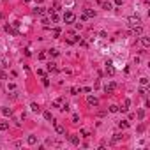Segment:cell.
I'll return each instance as SVG.
<instances>
[{"mask_svg": "<svg viewBox=\"0 0 150 150\" xmlns=\"http://www.w3.org/2000/svg\"><path fill=\"white\" fill-rule=\"evenodd\" d=\"M81 92H87L88 94V92H92V88H90V87H83V88H81Z\"/></svg>", "mask_w": 150, "mask_h": 150, "instance_id": "cell-33", "label": "cell"}, {"mask_svg": "<svg viewBox=\"0 0 150 150\" xmlns=\"http://www.w3.org/2000/svg\"><path fill=\"white\" fill-rule=\"evenodd\" d=\"M132 34H134V35H141V34H143V28H141V25L132 27Z\"/></svg>", "mask_w": 150, "mask_h": 150, "instance_id": "cell-10", "label": "cell"}, {"mask_svg": "<svg viewBox=\"0 0 150 150\" xmlns=\"http://www.w3.org/2000/svg\"><path fill=\"white\" fill-rule=\"evenodd\" d=\"M102 9L110 11V9H111V4H110V2H104V4H102Z\"/></svg>", "mask_w": 150, "mask_h": 150, "instance_id": "cell-31", "label": "cell"}, {"mask_svg": "<svg viewBox=\"0 0 150 150\" xmlns=\"http://www.w3.org/2000/svg\"><path fill=\"white\" fill-rule=\"evenodd\" d=\"M127 25H129L131 28L138 27V25H141V18L140 16H129V18H127Z\"/></svg>", "mask_w": 150, "mask_h": 150, "instance_id": "cell-1", "label": "cell"}, {"mask_svg": "<svg viewBox=\"0 0 150 150\" xmlns=\"http://www.w3.org/2000/svg\"><path fill=\"white\" fill-rule=\"evenodd\" d=\"M122 138H124L122 134H113V143H118V141L122 140Z\"/></svg>", "mask_w": 150, "mask_h": 150, "instance_id": "cell-23", "label": "cell"}, {"mask_svg": "<svg viewBox=\"0 0 150 150\" xmlns=\"http://www.w3.org/2000/svg\"><path fill=\"white\" fill-rule=\"evenodd\" d=\"M30 108H32V111H35V113H39V111H41V108H39V104H37V102H32V104H30Z\"/></svg>", "mask_w": 150, "mask_h": 150, "instance_id": "cell-18", "label": "cell"}, {"mask_svg": "<svg viewBox=\"0 0 150 150\" xmlns=\"http://www.w3.org/2000/svg\"><path fill=\"white\" fill-rule=\"evenodd\" d=\"M69 141L72 145H80V138L78 136H69Z\"/></svg>", "mask_w": 150, "mask_h": 150, "instance_id": "cell-17", "label": "cell"}, {"mask_svg": "<svg viewBox=\"0 0 150 150\" xmlns=\"http://www.w3.org/2000/svg\"><path fill=\"white\" fill-rule=\"evenodd\" d=\"M80 132H81V136H88V134H90V132H88V131H87V129H81V131H80Z\"/></svg>", "mask_w": 150, "mask_h": 150, "instance_id": "cell-36", "label": "cell"}, {"mask_svg": "<svg viewBox=\"0 0 150 150\" xmlns=\"http://www.w3.org/2000/svg\"><path fill=\"white\" fill-rule=\"evenodd\" d=\"M87 102L90 104V106H99V99L94 97V95H88V97H87Z\"/></svg>", "mask_w": 150, "mask_h": 150, "instance_id": "cell-4", "label": "cell"}, {"mask_svg": "<svg viewBox=\"0 0 150 150\" xmlns=\"http://www.w3.org/2000/svg\"><path fill=\"white\" fill-rule=\"evenodd\" d=\"M113 4L115 5H122V0H113Z\"/></svg>", "mask_w": 150, "mask_h": 150, "instance_id": "cell-38", "label": "cell"}, {"mask_svg": "<svg viewBox=\"0 0 150 150\" xmlns=\"http://www.w3.org/2000/svg\"><path fill=\"white\" fill-rule=\"evenodd\" d=\"M62 102H64V99H57V101H53V106L55 108H60V106H62Z\"/></svg>", "mask_w": 150, "mask_h": 150, "instance_id": "cell-24", "label": "cell"}, {"mask_svg": "<svg viewBox=\"0 0 150 150\" xmlns=\"http://www.w3.org/2000/svg\"><path fill=\"white\" fill-rule=\"evenodd\" d=\"M27 143H28V145H35V143H37V136H34V134H30V136L27 138Z\"/></svg>", "mask_w": 150, "mask_h": 150, "instance_id": "cell-11", "label": "cell"}, {"mask_svg": "<svg viewBox=\"0 0 150 150\" xmlns=\"http://www.w3.org/2000/svg\"><path fill=\"white\" fill-rule=\"evenodd\" d=\"M0 111H2V115H5V117H11L12 115V110L11 108H2Z\"/></svg>", "mask_w": 150, "mask_h": 150, "instance_id": "cell-14", "label": "cell"}, {"mask_svg": "<svg viewBox=\"0 0 150 150\" xmlns=\"http://www.w3.org/2000/svg\"><path fill=\"white\" fill-rule=\"evenodd\" d=\"M55 131H57L58 134H65V127H64L62 124H58V122H55Z\"/></svg>", "mask_w": 150, "mask_h": 150, "instance_id": "cell-6", "label": "cell"}, {"mask_svg": "<svg viewBox=\"0 0 150 150\" xmlns=\"http://www.w3.org/2000/svg\"><path fill=\"white\" fill-rule=\"evenodd\" d=\"M48 53H50L51 57H58V55H60V51H58V50H55V48H51V50L48 51Z\"/></svg>", "mask_w": 150, "mask_h": 150, "instance_id": "cell-22", "label": "cell"}, {"mask_svg": "<svg viewBox=\"0 0 150 150\" xmlns=\"http://www.w3.org/2000/svg\"><path fill=\"white\" fill-rule=\"evenodd\" d=\"M42 85L48 87V85H50V80H48V78H42Z\"/></svg>", "mask_w": 150, "mask_h": 150, "instance_id": "cell-34", "label": "cell"}, {"mask_svg": "<svg viewBox=\"0 0 150 150\" xmlns=\"http://www.w3.org/2000/svg\"><path fill=\"white\" fill-rule=\"evenodd\" d=\"M129 106H131V99H127V97H125V99H124V104H122V108H118V110L127 111V110H129Z\"/></svg>", "mask_w": 150, "mask_h": 150, "instance_id": "cell-9", "label": "cell"}, {"mask_svg": "<svg viewBox=\"0 0 150 150\" xmlns=\"http://www.w3.org/2000/svg\"><path fill=\"white\" fill-rule=\"evenodd\" d=\"M9 129V122H0V131H7Z\"/></svg>", "mask_w": 150, "mask_h": 150, "instance_id": "cell-21", "label": "cell"}, {"mask_svg": "<svg viewBox=\"0 0 150 150\" xmlns=\"http://www.w3.org/2000/svg\"><path fill=\"white\" fill-rule=\"evenodd\" d=\"M110 111H111V113H117V111H120V110H118V106H115V104H111V106H110Z\"/></svg>", "mask_w": 150, "mask_h": 150, "instance_id": "cell-26", "label": "cell"}, {"mask_svg": "<svg viewBox=\"0 0 150 150\" xmlns=\"http://www.w3.org/2000/svg\"><path fill=\"white\" fill-rule=\"evenodd\" d=\"M53 35H55V37L60 35V28H55V30H53Z\"/></svg>", "mask_w": 150, "mask_h": 150, "instance_id": "cell-37", "label": "cell"}, {"mask_svg": "<svg viewBox=\"0 0 150 150\" xmlns=\"http://www.w3.org/2000/svg\"><path fill=\"white\" fill-rule=\"evenodd\" d=\"M60 110H62V111H69V104H67V102H62V106H60Z\"/></svg>", "mask_w": 150, "mask_h": 150, "instance_id": "cell-28", "label": "cell"}, {"mask_svg": "<svg viewBox=\"0 0 150 150\" xmlns=\"http://www.w3.org/2000/svg\"><path fill=\"white\" fill-rule=\"evenodd\" d=\"M50 18H51V21H53V23H57V21H58V14H57V11H50Z\"/></svg>", "mask_w": 150, "mask_h": 150, "instance_id": "cell-12", "label": "cell"}, {"mask_svg": "<svg viewBox=\"0 0 150 150\" xmlns=\"http://www.w3.org/2000/svg\"><path fill=\"white\" fill-rule=\"evenodd\" d=\"M118 127L120 129H127V127H129V122H127V120H122V122H118Z\"/></svg>", "mask_w": 150, "mask_h": 150, "instance_id": "cell-19", "label": "cell"}, {"mask_svg": "<svg viewBox=\"0 0 150 150\" xmlns=\"http://www.w3.org/2000/svg\"><path fill=\"white\" fill-rule=\"evenodd\" d=\"M23 2H25V4H28V2H30V0H23Z\"/></svg>", "mask_w": 150, "mask_h": 150, "instance_id": "cell-39", "label": "cell"}, {"mask_svg": "<svg viewBox=\"0 0 150 150\" xmlns=\"http://www.w3.org/2000/svg\"><path fill=\"white\" fill-rule=\"evenodd\" d=\"M80 92H81V87H72V88H71V94H72V95H78Z\"/></svg>", "mask_w": 150, "mask_h": 150, "instance_id": "cell-20", "label": "cell"}, {"mask_svg": "<svg viewBox=\"0 0 150 150\" xmlns=\"http://www.w3.org/2000/svg\"><path fill=\"white\" fill-rule=\"evenodd\" d=\"M78 120H80V117L74 113V115H72V122H74V124H78Z\"/></svg>", "mask_w": 150, "mask_h": 150, "instance_id": "cell-35", "label": "cell"}, {"mask_svg": "<svg viewBox=\"0 0 150 150\" xmlns=\"http://www.w3.org/2000/svg\"><path fill=\"white\" fill-rule=\"evenodd\" d=\"M5 32H7V34H11V35H18L16 27H12V25H9V23L5 25Z\"/></svg>", "mask_w": 150, "mask_h": 150, "instance_id": "cell-5", "label": "cell"}, {"mask_svg": "<svg viewBox=\"0 0 150 150\" xmlns=\"http://www.w3.org/2000/svg\"><path fill=\"white\" fill-rule=\"evenodd\" d=\"M34 14H37V16H42V14H46V9H44L42 5H39V7H35V9H34Z\"/></svg>", "mask_w": 150, "mask_h": 150, "instance_id": "cell-7", "label": "cell"}, {"mask_svg": "<svg viewBox=\"0 0 150 150\" xmlns=\"http://www.w3.org/2000/svg\"><path fill=\"white\" fill-rule=\"evenodd\" d=\"M7 90H11V92H14V90H16V85H14V83H7Z\"/></svg>", "mask_w": 150, "mask_h": 150, "instance_id": "cell-29", "label": "cell"}, {"mask_svg": "<svg viewBox=\"0 0 150 150\" xmlns=\"http://www.w3.org/2000/svg\"><path fill=\"white\" fill-rule=\"evenodd\" d=\"M140 42L143 44L145 48H148V46H150V39H148V37H141V39H140Z\"/></svg>", "mask_w": 150, "mask_h": 150, "instance_id": "cell-13", "label": "cell"}, {"mask_svg": "<svg viewBox=\"0 0 150 150\" xmlns=\"http://www.w3.org/2000/svg\"><path fill=\"white\" fill-rule=\"evenodd\" d=\"M138 118H145V110H138Z\"/></svg>", "mask_w": 150, "mask_h": 150, "instance_id": "cell-32", "label": "cell"}, {"mask_svg": "<svg viewBox=\"0 0 150 150\" xmlns=\"http://www.w3.org/2000/svg\"><path fill=\"white\" fill-rule=\"evenodd\" d=\"M140 85H141V87H147V85H148V80H147V78H141V80H140Z\"/></svg>", "mask_w": 150, "mask_h": 150, "instance_id": "cell-27", "label": "cell"}, {"mask_svg": "<svg viewBox=\"0 0 150 150\" xmlns=\"http://www.w3.org/2000/svg\"><path fill=\"white\" fill-rule=\"evenodd\" d=\"M46 69L51 72V71H57V64L55 62H48V65H46Z\"/></svg>", "mask_w": 150, "mask_h": 150, "instance_id": "cell-15", "label": "cell"}, {"mask_svg": "<svg viewBox=\"0 0 150 150\" xmlns=\"http://www.w3.org/2000/svg\"><path fill=\"white\" fill-rule=\"evenodd\" d=\"M83 14H85L87 18H94V16H95V12H94L92 9H85V12H83Z\"/></svg>", "mask_w": 150, "mask_h": 150, "instance_id": "cell-16", "label": "cell"}, {"mask_svg": "<svg viewBox=\"0 0 150 150\" xmlns=\"http://www.w3.org/2000/svg\"><path fill=\"white\" fill-rule=\"evenodd\" d=\"M115 88H117V83H115V81H111V83H108L106 87H104V92H106V94H113Z\"/></svg>", "mask_w": 150, "mask_h": 150, "instance_id": "cell-3", "label": "cell"}, {"mask_svg": "<svg viewBox=\"0 0 150 150\" xmlns=\"http://www.w3.org/2000/svg\"><path fill=\"white\" fill-rule=\"evenodd\" d=\"M44 118H46V120H53V115H51V111H44Z\"/></svg>", "mask_w": 150, "mask_h": 150, "instance_id": "cell-25", "label": "cell"}, {"mask_svg": "<svg viewBox=\"0 0 150 150\" xmlns=\"http://www.w3.org/2000/svg\"><path fill=\"white\" fill-rule=\"evenodd\" d=\"M0 80H7V72L0 69Z\"/></svg>", "mask_w": 150, "mask_h": 150, "instance_id": "cell-30", "label": "cell"}, {"mask_svg": "<svg viewBox=\"0 0 150 150\" xmlns=\"http://www.w3.org/2000/svg\"><path fill=\"white\" fill-rule=\"evenodd\" d=\"M106 74H108V76H113V74H115V67H113V64H106Z\"/></svg>", "mask_w": 150, "mask_h": 150, "instance_id": "cell-8", "label": "cell"}, {"mask_svg": "<svg viewBox=\"0 0 150 150\" xmlns=\"http://www.w3.org/2000/svg\"><path fill=\"white\" fill-rule=\"evenodd\" d=\"M64 21H65V23H74V21H76V16H74L71 11H67L64 14Z\"/></svg>", "mask_w": 150, "mask_h": 150, "instance_id": "cell-2", "label": "cell"}]
</instances>
